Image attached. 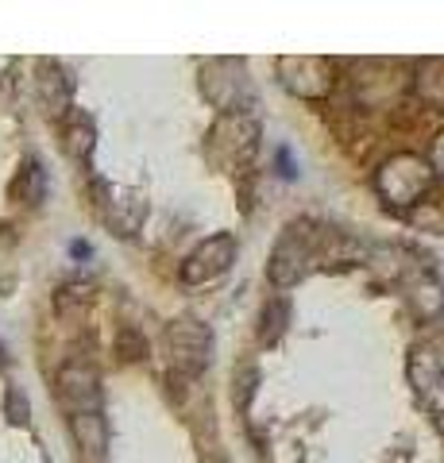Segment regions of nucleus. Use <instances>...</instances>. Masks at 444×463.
<instances>
[{
  "mask_svg": "<svg viewBox=\"0 0 444 463\" xmlns=\"http://www.w3.org/2000/svg\"><path fill=\"white\" fill-rule=\"evenodd\" d=\"M328 240V232L317 228V224H290L282 232V240L275 243V255H270V263H267V274H270V282L275 286H294L298 279H306L309 267L317 263V251H321V243Z\"/></svg>",
  "mask_w": 444,
  "mask_h": 463,
  "instance_id": "nucleus-1",
  "label": "nucleus"
},
{
  "mask_svg": "<svg viewBox=\"0 0 444 463\" xmlns=\"http://www.w3.org/2000/svg\"><path fill=\"white\" fill-rule=\"evenodd\" d=\"M429 182H433L429 163H421L418 155H394L391 163L379 170L375 190L383 194L386 205L406 209V205H413V201H421V194L429 190Z\"/></svg>",
  "mask_w": 444,
  "mask_h": 463,
  "instance_id": "nucleus-2",
  "label": "nucleus"
},
{
  "mask_svg": "<svg viewBox=\"0 0 444 463\" xmlns=\"http://www.w3.org/2000/svg\"><path fill=\"white\" fill-rule=\"evenodd\" d=\"M166 347H170V367L178 374H202L213 355V332L194 321V317H178L166 328Z\"/></svg>",
  "mask_w": 444,
  "mask_h": 463,
  "instance_id": "nucleus-3",
  "label": "nucleus"
},
{
  "mask_svg": "<svg viewBox=\"0 0 444 463\" xmlns=\"http://www.w3.org/2000/svg\"><path fill=\"white\" fill-rule=\"evenodd\" d=\"M232 263H236V236L221 232V236L205 240L202 248H194V255L182 263V282H190V286L213 282V279H221Z\"/></svg>",
  "mask_w": 444,
  "mask_h": 463,
  "instance_id": "nucleus-4",
  "label": "nucleus"
},
{
  "mask_svg": "<svg viewBox=\"0 0 444 463\" xmlns=\"http://www.w3.org/2000/svg\"><path fill=\"white\" fill-rule=\"evenodd\" d=\"M224 70L228 74L217 78V74H202V90L205 97L217 105L221 112L228 116H243V109H251V85L243 78V62H232V58H224Z\"/></svg>",
  "mask_w": 444,
  "mask_h": 463,
  "instance_id": "nucleus-5",
  "label": "nucleus"
},
{
  "mask_svg": "<svg viewBox=\"0 0 444 463\" xmlns=\"http://www.w3.org/2000/svg\"><path fill=\"white\" fill-rule=\"evenodd\" d=\"M101 213L105 224L117 236H136L139 224L147 221V197L139 190H124V185H101Z\"/></svg>",
  "mask_w": 444,
  "mask_h": 463,
  "instance_id": "nucleus-6",
  "label": "nucleus"
},
{
  "mask_svg": "<svg viewBox=\"0 0 444 463\" xmlns=\"http://www.w3.org/2000/svg\"><path fill=\"white\" fill-rule=\"evenodd\" d=\"M59 394L70 413H101V379L90 364H66L59 371Z\"/></svg>",
  "mask_w": 444,
  "mask_h": 463,
  "instance_id": "nucleus-7",
  "label": "nucleus"
},
{
  "mask_svg": "<svg viewBox=\"0 0 444 463\" xmlns=\"http://www.w3.org/2000/svg\"><path fill=\"white\" fill-rule=\"evenodd\" d=\"M228 147L236 158V163H248V158L255 155V147H260V124L251 120V116H228V120H221L217 128H213V151Z\"/></svg>",
  "mask_w": 444,
  "mask_h": 463,
  "instance_id": "nucleus-8",
  "label": "nucleus"
},
{
  "mask_svg": "<svg viewBox=\"0 0 444 463\" xmlns=\"http://www.w3.org/2000/svg\"><path fill=\"white\" fill-rule=\"evenodd\" d=\"M35 90H39V100H43V109H47L51 116H62L70 109V78L62 74V66L59 62H43L39 66V81H35Z\"/></svg>",
  "mask_w": 444,
  "mask_h": 463,
  "instance_id": "nucleus-9",
  "label": "nucleus"
},
{
  "mask_svg": "<svg viewBox=\"0 0 444 463\" xmlns=\"http://www.w3.org/2000/svg\"><path fill=\"white\" fill-rule=\"evenodd\" d=\"M43 190H47V174H43V166L35 163V158H27V163L20 166V174H16V182H12V194H16L24 205H39Z\"/></svg>",
  "mask_w": 444,
  "mask_h": 463,
  "instance_id": "nucleus-10",
  "label": "nucleus"
},
{
  "mask_svg": "<svg viewBox=\"0 0 444 463\" xmlns=\"http://www.w3.org/2000/svg\"><path fill=\"white\" fill-rule=\"evenodd\" d=\"M93 143H97V132H93V120L85 112H74L66 124V151L74 158H90L93 155Z\"/></svg>",
  "mask_w": 444,
  "mask_h": 463,
  "instance_id": "nucleus-11",
  "label": "nucleus"
},
{
  "mask_svg": "<svg viewBox=\"0 0 444 463\" xmlns=\"http://www.w3.org/2000/svg\"><path fill=\"white\" fill-rule=\"evenodd\" d=\"M74 437L90 456L105 452V417L101 413H74Z\"/></svg>",
  "mask_w": 444,
  "mask_h": 463,
  "instance_id": "nucleus-12",
  "label": "nucleus"
},
{
  "mask_svg": "<svg viewBox=\"0 0 444 463\" xmlns=\"http://www.w3.org/2000/svg\"><path fill=\"white\" fill-rule=\"evenodd\" d=\"M286 317H290V306L286 301H270L263 309V340H279L286 328Z\"/></svg>",
  "mask_w": 444,
  "mask_h": 463,
  "instance_id": "nucleus-13",
  "label": "nucleus"
},
{
  "mask_svg": "<svg viewBox=\"0 0 444 463\" xmlns=\"http://www.w3.org/2000/svg\"><path fill=\"white\" fill-rule=\"evenodd\" d=\"M8 421L27 425V398L20 394V390H8Z\"/></svg>",
  "mask_w": 444,
  "mask_h": 463,
  "instance_id": "nucleus-14",
  "label": "nucleus"
},
{
  "mask_svg": "<svg viewBox=\"0 0 444 463\" xmlns=\"http://www.w3.org/2000/svg\"><path fill=\"white\" fill-rule=\"evenodd\" d=\"M120 352H124V359H143V355H147V344H143L136 332H124V336H120Z\"/></svg>",
  "mask_w": 444,
  "mask_h": 463,
  "instance_id": "nucleus-15",
  "label": "nucleus"
},
{
  "mask_svg": "<svg viewBox=\"0 0 444 463\" xmlns=\"http://www.w3.org/2000/svg\"><path fill=\"white\" fill-rule=\"evenodd\" d=\"M429 170H437V174H444V136L437 139V147H433V163H429Z\"/></svg>",
  "mask_w": 444,
  "mask_h": 463,
  "instance_id": "nucleus-16",
  "label": "nucleus"
},
{
  "mask_svg": "<svg viewBox=\"0 0 444 463\" xmlns=\"http://www.w3.org/2000/svg\"><path fill=\"white\" fill-rule=\"evenodd\" d=\"M0 367H5V352H0Z\"/></svg>",
  "mask_w": 444,
  "mask_h": 463,
  "instance_id": "nucleus-17",
  "label": "nucleus"
}]
</instances>
